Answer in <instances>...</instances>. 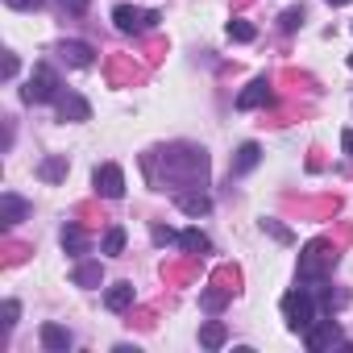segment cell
Instances as JSON below:
<instances>
[{"label":"cell","mask_w":353,"mask_h":353,"mask_svg":"<svg viewBox=\"0 0 353 353\" xmlns=\"http://www.w3.org/2000/svg\"><path fill=\"white\" fill-rule=\"evenodd\" d=\"M38 179H42V183H59V179H67V154H50V158L38 166Z\"/></svg>","instance_id":"4fadbf2b"},{"label":"cell","mask_w":353,"mask_h":353,"mask_svg":"<svg viewBox=\"0 0 353 353\" xmlns=\"http://www.w3.org/2000/svg\"><path fill=\"white\" fill-rule=\"evenodd\" d=\"M225 341H229V328H225L221 320H208V324L200 328V345H204V349H221Z\"/></svg>","instance_id":"e0dca14e"},{"label":"cell","mask_w":353,"mask_h":353,"mask_svg":"<svg viewBox=\"0 0 353 353\" xmlns=\"http://www.w3.org/2000/svg\"><path fill=\"white\" fill-rule=\"evenodd\" d=\"M262 229H270V233H274L279 241H291V233H287V229H283L279 221H262Z\"/></svg>","instance_id":"d4e9b609"},{"label":"cell","mask_w":353,"mask_h":353,"mask_svg":"<svg viewBox=\"0 0 353 353\" xmlns=\"http://www.w3.org/2000/svg\"><path fill=\"white\" fill-rule=\"evenodd\" d=\"M17 75V54H5V79H13Z\"/></svg>","instance_id":"484cf974"},{"label":"cell","mask_w":353,"mask_h":353,"mask_svg":"<svg viewBox=\"0 0 353 353\" xmlns=\"http://www.w3.org/2000/svg\"><path fill=\"white\" fill-rule=\"evenodd\" d=\"M303 345L312 349V353H320V349H332V345H341V324L328 316V320H316L307 332H303Z\"/></svg>","instance_id":"8992f818"},{"label":"cell","mask_w":353,"mask_h":353,"mask_svg":"<svg viewBox=\"0 0 353 353\" xmlns=\"http://www.w3.org/2000/svg\"><path fill=\"white\" fill-rule=\"evenodd\" d=\"M328 5H349V0H328Z\"/></svg>","instance_id":"4dcf8cb0"},{"label":"cell","mask_w":353,"mask_h":353,"mask_svg":"<svg viewBox=\"0 0 353 353\" xmlns=\"http://www.w3.org/2000/svg\"><path fill=\"white\" fill-rule=\"evenodd\" d=\"M262 162V145L258 141H245L241 150H237V158H233V174H245V170H254Z\"/></svg>","instance_id":"5bb4252c"},{"label":"cell","mask_w":353,"mask_h":353,"mask_svg":"<svg viewBox=\"0 0 353 353\" xmlns=\"http://www.w3.org/2000/svg\"><path fill=\"white\" fill-rule=\"evenodd\" d=\"M42 345L54 349V353H67V349L75 345V336H71L63 324H42Z\"/></svg>","instance_id":"8fae6325"},{"label":"cell","mask_w":353,"mask_h":353,"mask_svg":"<svg viewBox=\"0 0 353 353\" xmlns=\"http://www.w3.org/2000/svg\"><path fill=\"white\" fill-rule=\"evenodd\" d=\"M283 316H287V328H291V332H307V328L316 324V295H312L307 287L287 291V295H283Z\"/></svg>","instance_id":"6da1fadb"},{"label":"cell","mask_w":353,"mask_h":353,"mask_svg":"<svg viewBox=\"0 0 353 353\" xmlns=\"http://www.w3.org/2000/svg\"><path fill=\"white\" fill-rule=\"evenodd\" d=\"M104 303H108V312H125L133 303V283H112L104 291Z\"/></svg>","instance_id":"9a60e30c"},{"label":"cell","mask_w":353,"mask_h":353,"mask_svg":"<svg viewBox=\"0 0 353 353\" xmlns=\"http://www.w3.org/2000/svg\"><path fill=\"white\" fill-rule=\"evenodd\" d=\"M174 204H179V212H188V216H208L212 212V200L204 192H179Z\"/></svg>","instance_id":"30bf717a"},{"label":"cell","mask_w":353,"mask_h":353,"mask_svg":"<svg viewBox=\"0 0 353 353\" xmlns=\"http://www.w3.org/2000/svg\"><path fill=\"white\" fill-rule=\"evenodd\" d=\"M0 316H5V320H0V324H5V332L17 324V316H21V303L17 299H5V307H0Z\"/></svg>","instance_id":"7402d4cb"},{"label":"cell","mask_w":353,"mask_h":353,"mask_svg":"<svg viewBox=\"0 0 353 353\" xmlns=\"http://www.w3.org/2000/svg\"><path fill=\"white\" fill-rule=\"evenodd\" d=\"M30 104H50V100H59L63 96V83H59V75H54V67H34V75H30V88L21 92Z\"/></svg>","instance_id":"3957f363"},{"label":"cell","mask_w":353,"mask_h":353,"mask_svg":"<svg viewBox=\"0 0 353 353\" xmlns=\"http://www.w3.org/2000/svg\"><path fill=\"white\" fill-rule=\"evenodd\" d=\"M158 21H162V13H154V9H137V5H117L112 9V26L121 34H145Z\"/></svg>","instance_id":"7a4b0ae2"},{"label":"cell","mask_w":353,"mask_h":353,"mask_svg":"<svg viewBox=\"0 0 353 353\" xmlns=\"http://www.w3.org/2000/svg\"><path fill=\"white\" fill-rule=\"evenodd\" d=\"M100 274H104L100 262H79V266L71 270V279H75L79 287H100Z\"/></svg>","instance_id":"ac0fdd59"},{"label":"cell","mask_w":353,"mask_h":353,"mask_svg":"<svg viewBox=\"0 0 353 353\" xmlns=\"http://www.w3.org/2000/svg\"><path fill=\"white\" fill-rule=\"evenodd\" d=\"M121 250H125V229H121V225H112V229L104 233V254L112 258V254H121Z\"/></svg>","instance_id":"ffe728a7"},{"label":"cell","mask_w":353,"mask_h":353,"mask_svg":"<svg viewBox=\"0 0 353 353\" xmlns=\"http://www.w3.org/2000/svg\"><path fill=\"white\" fill-rule=\"evenodd\" d=\"M341 150H345V154H353V129H345V133H341Z\"/></svg>","instance_id":"83f0119b"},{"label":"cell","mask_w":353,"mask_h":353,"mask_svg":"<svg viewBox=\"0 0 353 353\" xmlns=\"http://www.w3.org/2000/svg\"><path fill=\"white\" fill-rule=\"evenodd\" d=\"M67 5H71V13H83V9H88V0H67Z\"/></svg>","instance_id":"f546056e"},{"label":"cell","mask_w":353,"mask_h":353,"mask_svg":"<svg viewBox=\"0 0 353 353\" xmlns=\"http://www.w3.org/2000/svg\"><path fill=\"white\" fill-rule=\"evenodd\" d=\"M154 241L166 245V241H174V233H170V229H154Z\"/></svg>","instance_id":"4316f807"},{"label":"cell","mask_w":353,"mask_h":353,"mask_svg":"<svg viewBox=\"0 0 353 353\" xmlns=\"http://www.w3.org/2000/svg\"><path fill=\"white\" fill-rule=\"evenodd\" d=\"M63 250H67L71 258H83V254H88V233H83L79 225H67V229H63Z\"/></svg>","instance_id":"2e32d148"},{"label":"cell","mask_w":353,"mask_h":353,"mask_svg":"<svg viewBox=\"0 0 353 353\" xmlns=\"http://www.w3.org/2000/svg\"><path fill=\"white\" fill-rule=\"evenodd\" d=\"M229 38H233V42H254L258 30H254L250 21H229Z\"/></svg>","instance_id":"44dd1931"},{"label":"cell","mask_w":353,"mask_h":353,"mask_svg":"<svg viewBox=\"0 0 353 353\" xmlns=\"http://www.w3.org/2000/svg\"><path fill=\"white\" fill-rule=\"evenodd\" d=\"M54 104H59V117H63V121H88V117H92L88 100H83V96H75V92H63Z\"/></svg>","instance_id":"52a82bcc"},{"label":"cell","mask_w":353,"mask_h":353,"mask_svg":"<svg viewBox=\"0 0 353 353\" xmlns=\"http://www.w3.org/2000/svg\"><path fill=\"white\" fill-rule=\"evenodd\" d=\"M200 303H204V312H221L225 295H216V291H204V295H200Z\"/></svg>","instance_id":"cb8c5ba5"},{"label":"cell","mask_w":353,"mask_h":353,"mask_svg":"<svg viewBox=\"0 0 353 353\" xmlns=\"http://www.w3.org/2000/svg\"><path fill=\"white\" fill-rule=\"evenodd\" d=\"M179 245H183L188 254H208V237H204L200 229H183V233H179Z\"/></svg>","instance_id":"d6986e66"},{"label":"cell","mask_w":353,"mask_h":353,"mask_svg":"<svg viewBox=\"0 0 353 353\" xmlns=\"http://www.w3.org/2000/svg\"><path fill=\"white\" fill-rule=\"evenodd\" d=\"M26 216H30V204L21 196H13V192L0 196V221H5V225H21Z\"/></svg>","instance_id":"ba28073f"},{"label":"cell","mask_w":353,"mask_h":353,"mask_svg":"<svg viewBox=\"0 0 353 353\" xmlns=\"http://www.w3.org/2000/svg\"><path fill=\"white\" fill-rule=\"evenodd\" d=\"M5 5H9V9H34L38 0H5Z\"/></svg>","instance_id":"f1b7e54d"},{"label":"cell","mask_w":353,"mask_h":353,"mask_svg":"<svg viewBox=\"0 0 353 353\" xmlns=\"http://www.w3.org/2000/svg\"><path fill=\"white\" fill-rule=\"evenodd\" d=\"M59 54H63L71 67H92V59H96V50H92L88 42H63Z\"/></svg>","instance_id":"7c38bea8"},{"label":"cell","mask_w":353,"mask_h":353,"mask_svg":"<svg viewBox=\"0 0 353 353\" xmlns=\"http://www.w3.org/2000/svg\"><path fill=\"white\" fill-rule=\"evenodd\" d=\"M328 262H336V254H328L324 241H312L299 254V283H324V266Z\"/></svg>","instance_id":"277c9868"},{"label":"cell","mask_w":353,"mask_h":353,"mask_svg":"<svg viewBox=\"0 0 353 353\" xmlns=\"http://www.w3.org/2000/svg\"><path fill=\"white\" fill-rule=\"evenodd\" d=\"M92 183H96V192H100L104 200H121V196H125V174H121L117 162L96 166V170H92Z\"/></svg>","instance_id":"5b68a950"},{"label":"cell","mask_w":353,"mask_h":353,"mask_svg":"<svg viewBox=\"0 0 353 353\" xmlns=\"http://www.w3.org/2000/svg\"><path fill=\"white\" fill-rule=\"evenodd\" d=\"M262 104H270V83H266V79H254V83L237 96V108L250 112V108H262Z\"/></svg>","instance_id":"9c48e42d"},{"label":"cell","mask_w":353,"mask_h":353,"mask_svg":"<svg viewBox=\"0 0 353 353\" xmlns=\"http://www.w3.org/2000/svg\"><path fill=\"white\" fill-rule=\"evenodd\" d=\"M299 26H303V9H287V13H283V30H287V34H295Z\"/></svg>","instance_id":"603a6c76"},{"label":"cell","mask_w":353,"mask_h":353,"mask_svg":"<svg viewBox=\"0 0 353 353\" xmlns=\"http://www.w3.org/2000/svg\"><path fill=\"white\" fill-rule=\"evenodd\" d=\"M349 67H353V54H349Z\"/></svg>","instance_id":"1f68e13d"}]
</instances>
